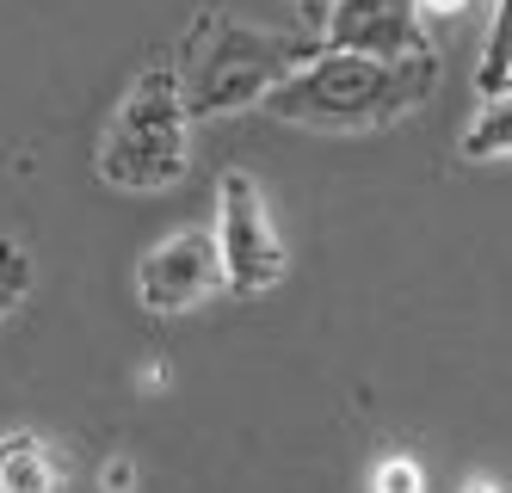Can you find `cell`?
Segmentation results:
<instances>
[{
    "label": "cell",
    "mask_w": 512,
    "mask_h": 493,
    "mask_svg": "<svg viewBox=\"0 0 512 493\" xmlns=\"http://www.w3.org/2000/svg\"><path fill=\"white\" fill-rule=\"evenodd\" d=\"M321 56V37H297V31H266L235 19L223 0L198 7V19L186 25L173 50L179 68V93H186L192 124L204 118H235V111H260L272 87H284L303 62Z\"/></svg>",
    "instance_id": "6da1fadb"
},
{
    "label": "cell",
    "mask_w": 512,
    "mask_h": 493,
    "mask_svg": "<svg viewBox=\"0 0 512 493\" xmlns=\"http://www.w3.org/2000/svg\"><path fill=\"white\" fill-rule=\"evenodd\" d=\"M432 93H438V56L371 62V56L321 50L284 87H272L260 111L297 130H321V136H371V130L414 118Z\"/></svg>",
    "instance_id": "7a4b0ae2"
},
{
    "label": "cell",
    "mask_w": 512,
    "mask_h": 493,
    "mask_svg": "<svg viewBox=\"0 0 512 493\" xmlns=\"http://www.w3.org/2000/svg\"><path fill=\"white\" fill-rule=\"evenodd\" d=\"M93 167L112 192H136V198L167 192V185L186 179V167H192V111H186V93H179L173 56H155V62L136 68V81L124 87L118 111L105 118Z\"/></svg>",
    "instance_id": "3957f363"
},
{
    "label": "cell",
    "mask_w": 512,
    "mask_h": 493,
    "mask_svg": "<svg viewBox=\"0 0 512 493\" xmlns=\"http://www.w3.org/2000/svg\"><path fill=\"white\" fill-rule=\"evenodd\" d=\"M216 253H223L229 296H266L284 278V241L260 179L229 167L216 179Z\"/></svg>",
    "instance_id": "277c9868"
},
{
    "label": "cell",
    "mask_w": 512,
    "mask_h": 493,
    "mask_svg": "<svg viewBox=\"0 0 512 493\" xmlns=\"http://www.w3.org/2000/svg\"><path fill=\"white\" fill-rule=\"evenodd\" d=\"M136 302L149 315H192L204 309L210 296H223L229 278H223V253H216V229H173L161 235L149 253L136 259Z\"/></svg>",
    "instance_id": "5b68a950"
},
{
    "label": "cell",
    "mask_w": 512,
    "mask_h": 493,
    "mask_svg": "<svg viewBox=\"0 0 512 493\" xmlns=\"http://www.w3.org/2000/svg\"><path fill=\"white\" fill-rule=\"evenodd\" d=\"M315 37H321V50L371 56V62H420V56H432L420 0H327Z\"/></svg>",
    "instance_id": "8992f818"
},
{
    "label": "cell",
    "mask_w": 512,
    "mask_h": 493,
    "mask_svg": "<svg viewBox=\"0 0 512 493\" xmlns=\"http://www.w3.org/2000/svg\"><path fill=\"white\" fill-rule=\"evenodd\" d=\"M0 493H62V469L38 432L0 438Z\"/></svg>",
    "instance_id": "52a82bcc"
},
{
    "label": "cell",
    "mask_w": 512,
    "mask_h": 493,
    "mask_svg": "<svg viewBox=\"0 0 512 493\" xmlns=\"http://www.w3.org/2000/svg\"><path fill=\"white\" fill-rule=\"evenodd\" d=\"M475 99H512V0H494L482 62H475Z\"/></svg>",
    "instance_id": "ba28073f"
},
{
    "label": "cell",
    "mask_w": 512,
    "mask_h": 493,
    "mask_svg": "<svg viewBox=\"0 0 512 493\" xmlns=\"http://www.w3.org/2000/svg\"><path fill=\"white\" fill-rule=\"evenodd\" d=\"M463 161H512V99H488L469 118V130L457 136Z\"/></svg>",
    "instance_id": "9c48e42d"
},
{
    "label": "cell",
    "mask_w": 512,
    "mask_h": 493,
    "mask_svg": "<svg viewBox=\"0 0 512 493\" xmlns=\"http://www.w3.org/2000/svg\"><path fill=\"white\" fill-rule=\"evenodd\" d=\"M31 278H38V265H31V253L13 241V235H0V321H7L19 302L31 296Z\"/></svg>",
    "instance_id": "30bf717a"
},
{
    "label": "cell",
    "mask_w": 512,
    "mask_h": 493,
    "mask_svg": "<svg viewBox=\"0 0 512 493\" xmlns=\"http://www.w3.org/2000/svg\"><path fill=\"white\" fill-rule=\"evenodd\" d=\"M426 481H420V469L408 463V457H383L377 463V475H371V493H420Z\"/></svg>",
    "instance_id": "8fae6325"
},
{
    "label": "cell",
    "mask_w": 512,
    "mask_h": 493,
    "mask_svg": "<svg viewBox=\"0 0 512 493\" xmlns=\"http://www.w3.org/2000/svg\"><path fill=\"white\" fill-rule=\"evenodd\" d=\"M130 487H136V463L130 457H112L99 469V493H130Z\"/></svg>",
    "instance_id": "7c38bea8"
},
{
    "label": "cell",
    "mask_w": 512,
    "mask_h": 493,
    "mask_svg": "<svg viewBox=\"0 0 512 493\" xmlns=\"http://www.w3.org/2000/svg\"><path fill=\"white\" fill-rule=\"evenodd\" d=\"M463 0H420V13H457Z\"/></svg>",
    "instance_id": "4fadbf2b"
},
{
    "label": "cell",
    "mask_w": 512,
    "mask_h": 493,
    "mask_svg": "<svg viewBox=\"0 0 512 493\" xmlns=\"http://www.w3.org/2000/svg\"><path fill=\"white\" fill-rule=\"evenodd\" d=\"M463 493H500V487H494L488 475H475V481H463Z\"/></svg>",
    "instance_id": "5bb4252c"
}]
</instances>
